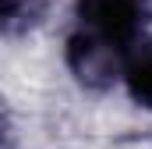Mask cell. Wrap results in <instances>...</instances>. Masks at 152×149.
<instances>
[{"label": "cell", "instance_id": "3", "mask_svg": "<svg viewBox=\"0 0 152 149\" xmlns=\"http://www.w3.org/2000/svg\"><path fill=\"white\" fill-rule=\"evenodd\" d=\"M124 85L138 107L152 110V39H142L124 60Z\"/></svg>", "mask_w": 152, "mask_h": 149}, {"label": "cell", "instance_id": "1", "mask_svg": "<svg viewBox=\"0 0 152 149\" xmlns=\"http://www.w3.org/2000/svg\"><path fill=\"white\" fill-rule=\"evenodd\" d=\"M152 18V0H75V32L131 53Z\"/></svg>", "mask_w": 152, "mask_h": 149}, {"label": "cell", "instance_id": "2", "mask_svg": "<svg viewBox=\"0 0 152 149\" xmlns=\"http://www.w3.org/2000/svg\"><path fill=\"white\" fill-rule=\"evenodd\" d=\"M124 60L127 53H120L106 43H96L81 32L67 36V68L85 89H110L124 74Z\"/></svg>", "mask_w": 152, "mask_h": 149}, {"label": "cell", "instance_id": "4", "mask_svg": "<svg viewBox=\"0 0 152 149\" xmlns=\"http://www.w3.org/2000/svg\"><path fill=\"white\" fill-rule=\"evenodd\" d=\"M28 14H32V0H0V36L32 21Z\"/></svg>", "mask_w": 152, "mask_h": 149}]
</instances>
